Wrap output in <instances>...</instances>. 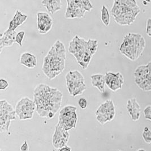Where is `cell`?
I'll return each mask as SVG.
<instances>
[{"label":"cell","instance_id":"cell-31","mask_svg":"<svg viewBox=\"0 0 151 151\" xmlns=\"http://www.w3.org/2000/svg\"><path fill=\"white\" fill-rule=\"evenodd\" d=\"M58 151H71V148L66 145V146L63 147L62 148L60 149Z\"/></svg>","mask_w":151,"mask_h":151},{"label":"cell","instance_id":"cell-28","mask_svg":"<svg viewBox=\"0 0 151 151\" xmlns=\"http://www.w3.org/2000/svg\"><path fill=\"white\" fill-rule=\"evenodd\" d=\"M146 34L151 37V18H149L147 21V26H146Z\"/></svg>","mask_w":151,"mask_h":151},{"label":"cell","instance_id":"cell-32","mask_svg":"<svg viewBox=\"0 0 151 151\" xmlns=\"http://www.w3.org/2000/svg\"><path fill=\"white\" fill-rule=\"evenodd\" d=\"M147 66L149 68V71H150V79L151 81V61L148 63Z\"/></svg>","mask_w":151,"mask_h":151},{"label":"cell","instance_id":"cell-25","mask_svg":"<svg viewBox=\"0 0 151 151\" xmlns=\"http://www.w3.org/2000/svg\"><path fill=\"white\" fill-rule=\"evenodd\" d=\"M78 104L79 107L82 109H86L87 107V105H88L87 100L84 97H81L79 99L78 101Z\"/></svg>","mask_w":151,"mask_h":151},{"label":"cell","instance_id":"cell-9","mask_svg":"<svg viewBox=\"0 0 151 151\" xmlns=\"http://www.w3.org/2000/svg\"><path fill=\"white\" fill-rule=\"evenodd\" d=\"M52 19L50 16L45 12L37 13V24L39 33L45 34L48 33L52 26Z\"/></svg>","mask_w":151,"mask_h":151},{"label":"cell","instance_id":"cell-20","mask_svg":"<svg viewBox=\"0 0 151 151\" xmlns=\"http://www.w3.org/2000/svg\"><path fill=\"white\" fill-rule=\"evenodd\" d=\"M101 19L106 27H108L110 24V18L109 11L105 6H103L101 10Z\"/></svg>","mask_w":151,"mask_h":151},{"label":"cell","instance_id":"cell-11","mask_svg":"<svg viewBox=\"0 0 151 151\" xmlns=\"http://www.w3.org/2000/svg\"><path fill=\"white\" fill-rule=\"evenodd\" d=\"M140 12L141 9L139 8L133 12L121 14L118 17L115 18L114 20L120 25L130 26L135 21L137 17L140 13Z\"/></svg>","mask_w":151,"mask_h":151},{"label":"cell","instance_id":"cell-17","mask_svg":"<svg viewBox=\"0 0 151 151\" xmlns=\"http://www.w3.org/2000/svg\"><path fill=\"white\" fill-rule=\"evenodd\" d=\"M66 82H85L84 77L82 74L77 70L70 71L68 74L66 76Z\"/></svg>","mask_w":151,"mask_h":151},{"label":"cell","instance_id":"cell-35","mask_svg":"<svg viewBox=\"0 0 151 151\" xmlns=\"http://www.w3.org/2000/svg\"></svg>","mask_w":151,"mask_h":151},{"label":"cell","instance_id":"cell-5","mask_svg":"<svg viewBox=\"0 0 151 151\" xmlns=\"http://www.w3.org/2000/svg\"><path fill=\"white\" fill-rule=\"evenodd\" d=\"M116 115V109L113 102L108 100L102 104L96 111V119L101 124L112 121Z\"/></svg>","mask_w":151,"mask_h":151},{"label":"cell","instance_id":"cell-33","mask_svg":"<svg viewBox=\"0 0 151 151\" xmlns=\"http://www.w3.org/2000/svg\"><path fill=\"white\" fill-rule=\"evenodd\" d=\"M137 151H146L144 149H139V150H138Z\"/></svg>","mask_w":151,"mask_h":151},{"label":"cell","instance_id":"cell-14","mask_svg":"<svg viewBox=\"0 0 151 151\" xmlns=\"http://www.w3.org/2000/svg\"><path fill=\"white\" fill-rule=\"evenodd\" d=\"M20 62L29 69H33L37 65L36 57L30 53H23L21 55Z\"/></svg>","mask_w":151,"mask_h":151},{"label":"cell","instance_id":"cell-6","mask_svg":"<svg viewBox=\"0 0 151 151\" xmlns=\"http://www.w3.org/2000/svg\"><path fill=\"white\" fill-rule=\"evenodd\" d=\"M134 76L135 82L140 89L144 91H151V81L147 65L139 66L135 69Z\"/></svg>","mask_w":151,"mask_h":151},{"label":"cell","instance_id":"cell-7","mask_svg":"<svg viewBox=\"0 0 151 151\" xmlns=\"http://www.w3.org/2000/svg\"><path fill=\"white\" fill-rule=\"evenodd\" d=\"M70 134L68 131L65 130L58 124L55 126V131L52 137V144L56 149H61L66 146L68 143Z\"/></svg>","mask_w":151,"mask_h":151},{"label":"cell","instance_id":"cell-12","mask_svg":"<svg viewBox=\"0 0 151 151\" xmlns=\"http://www.w3.org/2000/svg\"><path fill=\"white\" fill-rule=\"evenodd\" d=\"M127 110L131 119L134 121H137L141 114V108L135 98L129 99L127 104Z\"/></svg>","mask_w":151,"mask_h":151},{"label":"cell","instance_id":"cell-16","mask_svg":"<svg viewBox=\"0 0 151 151\" xmlns=\"http://www.w3.org/2000/svg\"><path fill=\"white\" fill-rule=\"evenodd\" d=\"M91 78L92 86L96 87L101 92H104L105 91V86L106 84L105 76L101 74H93L91 76Z\"/></svg>","mask_w":151,"mask_h":151},{"label":"cell","instance_id":"cell-27","mask_svg":"<svg viewBox=\"0 0 151 151\" xmlns=\"http://www.w3.org/2000/svg\"><path fill=\"white\" fill-rule=\"evenodd\" d=\"M9 83L6 80L4 79H1L0 80V89L1 90H5L8 88Z\"/></svg>","mask_w":151,"mask_h":151},{"label":"cell","instance_id":"cell-30","mask_svg":"<svg viewBox=\"0 0 151 151\" xmlns=\"http://www.w3.org/2000/svg\"><path fill=\"white\" fill-rule=\"evenodd\" d=\"M17 27H18V26H17L16 23L14 22V21L13 19L9 22V26L8 28L9 29H10L11 31H15Z\"/></svg>","mask_w":151,"mask_h":151},{"label":"cell","instance_id":"cell-26","mask_svg":"<svg viewBox=\"0 0 151 151\" xmlns=\"http://www.w3.org/2000/svg\"><path fill=\"white\" fill-rule=\"evenodd\" d=\"M144 114L145 118L146 119L151 121V105H148L145 108Z\"/></svg>","mask_w":151,"mask_h":151},{"label":"cell","instance_id":"cell-15","mask_svg":"<svg viewBox=\"0 0 151 151\" xmlns=\"http://www.w3.org/2000/svg\"><path fill=\"white\" fill-rule=\"evenodd\" d=\"M41 3L51 14H55V12L61 10L62 7L60 0H44L41 1Z\"/></svg>","mask_w":151,"mask_h":151},{"label":"cell","instance_id":"cell-29","mask_svg":"<svg viewBox=\"0 0 151 151\" xmlns=\"http://www.w3.org/2000/svg\"><path fill=\"white\" fill-rule=\"evenodd\" d=\"M21 151H29V146L27 141H24V142L21 145L20 147Z\"/></svg>","mask_w":151,"mask_h":151},{"label":"cell","instance_id":"cell-24","mask_svg":"<svg viewBox=\"0 0 151 151\" xmlns=\"http://www.w3.org/2000/svg\"><path fill=\"white\" fill-rule=\"evenodd\" d=\"M83 9L86 12H90L93 7V5L89 1H81Z\"/></svg>","mask_w":151,"mask_h":151},{"label":"cell","instance_id":"cell-19","mask_svg":"<svg viewBox=\"0 0 151 151\" xmlns=\"http://www.w3.org/2000/svg\"><path fill=\"white\" fill-rule=\"evenodd\" d=\"M27 19V15L26 14H23L19 10L16 11L15 14L14 15L13 20L16 23L17 26L18 27L22 25L26 19Z\"/></svg>","mask_w":151,"mask_h":151},{"label":"cell","instance_id":"cell-2","mask_svg":"<svg viewBox=\"0 0 151 151\" xmlns=\"http://www.w3.org/2000/svg\"><path fill=\"white\" fill-rule=\"evenodd\" d=\"M76 108L73 106H66L60 112L58 124L65 130L75 129L78 117L76 113Z\"/></svg>","mask_w":151,"mask_h":151},{"label":"cell","instance_id":"cell-3","mask_svg":"<svg viewBox=\"0 0 151 151\" xmlns=\"http://www.w3.org/2000/svg\"><path fill=\"white\" fill-rule=\"evenodd\" d=\"M16 111L13 106L6 101L2 100L0 102V131L1 132L9 131L10 122L16 120Z\"/></svg>","mask_w":151,"mask_h":151},{"label":"cell","instance_id":"cell-34","mask_svg":"<svg viewBox=\"0 0 151 151\" xmlns=\"http://www.w3.org/2000/svg\"><path fill=\"white\" fill-rule=\"evenodd\" d=\"M117 151H120V150H117Z\"/></svg>","mask_w":151,"mask_h":151},{"label":"cell","instance_id":"cell-13","mask_svg":"<svg viewBox=\"0 0 151 151\" xmlns=\"http://www.w3.org/2000/svg\"><path fill=\"white\" fill-rule=\"evenodd\" d=\"M17 33L15 31H11L9 29L1 34L0 38V50L2 52V48L5 47H10L16 42V36Z\"/></svg>","mask_w":151,"mask_h":151},{"label":"cell","instance_id":"cell-4","mask_svg":"<svg viewBox=\"0 0 151 151\" xmlns=\"http://www.w3.org/2000/svg\"><path fill=\"white\" fill-rule=\"evenodd\" d=\"M36 109L35 101L28 97H24L17 104L15 111L20 120H26L32 118Z\"/></svg>","mask_w":151,"mask_h":151},{"label":"cell","instance_id":"cell-21","mask_svg":"<svg viewBox=\"0 0 151 151\" xmlns=\"http://www.w3.org/2000/svg\"><path fill=\"white\" fill-rule=\"evenodd\" d=\"M88 47L90 52L92 55H94L98 48V41L97 40L90 39L87 41Z\"/></svg>","mask_w":151,"mask_h":151},{"label":"cell","instance_id":"cell-18","mask_svg":"<svg viewBox=\"0 0 151 151\" xmlns=\"http://www.w3.org/2000/svg\"><path fill=\"white\" fill-rule=\"evenodd\" d=\"M55 49L61 58L66 59V49L64 46V44L60 40H57L55 41L54 45Z\"/></svg>","mask_w":151,"mask_h":151},{"label":"cell","instance_id":"cell-23","mask_svg":"<svg viewBox=\"0 0 151 151\" xmlns=\"http://www.w3.org/2000/svg\"><path fill=\"white\" fill-rule=\"evenodd\" d=\"M25 35V32L24 31H21L17 33L16 36V42L19 45L20 47H22V41Z\"/></svg>","mask_w":151,"mask_h":151},{"label":"cell","instance_id":"cell-8","mask_svg":"<svg viewBox=\"0 0 151 151\" xmlns=\"http://www.w3.org/2000/svg\"><path fill=\"white\" fill-rule=\"evenodd\" d=\"M104 76L105 84L111 91H117L122 88L124 83V78L120 73L108 72Z\"/></svg>","mask_w":151,"mask_h":151},{"label":"cell","instance_id":"cell-22","mask_svg":"<svg viewBox=\"0 0 151 151\" xmlns=\"http://www.w3.org/2000/svg\"><path fill=\"white\" fill-rule=\"evenodd\" d=\"M142 137L144 142L147 144L151 143V131L148 127H144V130L142 133Z\"/></svg>","mask_w":151,"mask_h":151},{"label":"cell","instance_id":"cell-1","mask_svg":"<svg viewBox=\"0 0 151 151\" xmlns=\"http://www.w3.org/2000/svg\"><path fill=\"white\" fill-rule=\"evenodd\" d=\"M143 36L139 34L129 33L124 37L119 50L131 61H135L142 55L145 48Z\"/></svg>","mask_w":151,"mask_h":151},{"label":"cell","instance_id":"cell-10","mask_svg":"<svg viewBox=\"0 0 151 151\" xmlns=\"http://www.w3.org/2000/svg\"><path fill=\"white\" fill-rule=\"evenodd\" d=\"M88 50L87 41L79 37L78 36H76L70 42L69 53L73 55L80 51H87Z\"/></svg>","mask_w":151,"mask_h":151}]
</instances>
